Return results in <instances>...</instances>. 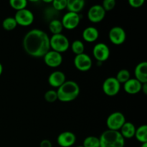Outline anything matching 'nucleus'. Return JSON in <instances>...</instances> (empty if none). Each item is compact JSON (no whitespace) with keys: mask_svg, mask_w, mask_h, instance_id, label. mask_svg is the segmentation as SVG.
<instances>
[{"mask_svg":"<svg viewBox=\"0 0 147 147\" xmlns=\"http://www.w3.org/2000/svg\"><path fill=\"white\" fill-rule=\"evenodd\" d=\"M22 45L26 53L34 57H43L50 50V37L40 29H33L26 33Z\"/></svg>","mask_w":147,"mask_h":147,"instance_id":"1","label":"nucleus"},{"mask_svg":"<svg viewBox=\"0 0 147 147\" xmlns=\"http://www.w3.org/2000/svg\"><path fill=\"white\" fill-rule=\"evenodd\" d=\"M57 100L61 102H70L78 97L80 94V86L73 80H66L57 88Z\"/></svg>","mask_w":147,"mask_h":147,"instance_id":"2","label":"nucleus"},{"mask_svg":"<svg viewBox=\"0 0 147 147\" xmlns=\"http://www.w3.org/2000/svg\"><path fill=\"white\" fill-rule=\"evenodd\" d=\"M100 147H124L125 139L119 131H104L99 137Z\"/></svg>","mask_w":147,"mask_h":147,"instance_id":"3","label":"nucleus"},{"mask_svg":"<svg viewBox=\"0 0 147 147\" xmlns=\"http://www.w3.org/2000/svg\"><path fill=\"white\" fill-rule=\"evenodd\" d=\"M70 45L68 38L62 33L53 34L50 38V49L61 54L67 51L70 47Z\"/></svg>","mask_w":147,"mask_h":147,"instance_id":"4","label":"nucleus"},{"mask_svg":"<svg viewBox=\"0 0 147 147\" xmlns=\"http://www.w3.org/2000/svg\"><path fill=\"white\" fill-rule=\"evenodd\" d=\"M126 117L121 112L116 111L111 113L106 119V125L108 129L113 131H119L126 122Z\"/></svg>","mask_w":147,"mask_h":147,"instance_id":"5","label":"nucleus"},{"mask_svg":"<svg viewBox=\"0 0 147 147\" xmlns=\"http://www.w3.org/2000/svg\"><path fill=\"white\" fill-rule=\"evenodd\" d=\"M102 88L103 93L108 96H114L120 91L121 83L115 77H109L103 81Z\"/></svg>","mask_w":147,"mask_h":147,"instance_id":"6","label":"nucleus"},{"mask_svg":"<svg viewBox=\"0 0 147 147\" xmlns=\"http://www.w3.org/2000/svg\"><path fill=\"white\" fill-rule=\"evenodd\" d=\"M14 18L17 22V25L23 26V27L31 25L34 20L32 11H30V9H27V8L16 11Z\"/></svg>","mask_w":147,"mask_h":147,"instance_id":"7","label":"nucleus"},{"mask_svg":"<svg viewBox=\"0 0 147 147\" xmlns=\"http://www.w3.org/2000/svg\"><path fill=\"white\" fill-rule=\"evenodd\" d=\"M92 52L95 59L100 63L106 61L110 57V49L107 45L103 42H99L95 45Z\"/></svg>","mask_w":147,"mask_h":147,"instance_id":"8","label":"nucleus"},{"mask_svg":"<svg viewBox=\"0 0 147 147\" xmlns=\"http://www.w3.org/2000/svg\"><path fill=\"white\" fill-rule=\"evenodd\" d=\"M93 65L92 59L86 53L76 55L74 58V65L76 69L81 72H86L90 70Z\"/></svg>","mask_w":147,"mask_h":147,"instance_id":"9","label":"nucleus"},{"mask_svg":"<svg viewBox=\"0 0 147 147\" xmlns=\"http://www.w3.org/2000/svg\"><path fill=\"white\" fill-rule=\"evenodd\" d=\"M109 38L111 42L116 45H122L126 39V33L124 29L119 26L112 27L109 32Z\"/></svg>","mask_w":147,"mask_h":147,"instance_id":"10","label":"nucleus"},{"mask_svg":"<svg viewBox=\"0 0 147 147\" xmlns=\"http://www.w3.org/2000/svg\"><path fill=\"white\" fill-rule=\"evenodd\" d=\"M80 22V16L77 13L68 11L62 18L61 22L63 28L68 30H72L76 29L79 25Z\"/></svg>","mask_w":147,"mask_h":147,"instance_id":"11","label":"nucleus"},{"mask_svg":"<svg viewBox=\"0 0 147 147\" xmlns=\"http://www.w3.org/2000/svg\"><path fill=\"white\" fill-rule=\"evenodd\" d=\"M106 13V11L100 4H94L88 11L87 17L91 22L98 23L105 18Z\"/></svg>","mask_w":147,"mask_h":147,"instance_id":"12","label":"nucleus"},{"mask_svg":"<svg viewBox=\"0 0 147 147\" xmlns=\"http://www.w3.org/2000/svg\"><path fill=\"white\" fill-rule=\"evenodd\" d=\"M44 62L47 66L50 67H57L63 63V55L54 50H50L43 57Z\"/></svg>","mask_w":147,"mask_h":147,"instance_id":"13","label":"nucleus"},{"mask_svg":"<svg viewBox=\"0 0 147 147\" xmlns=\"http://www.w3.org/2000/svg\"><path fill=\"white\" fill-rule=\"evenodd\" d=\"M76 142V135L71 131L62 132L57 138V144L61 147H70L75 144Z\"/></svg>","mask_w":147,"mask_h":147,"instance_id":"14","label":"nucleus"},{"mask_svg":"<svg viewBox=\"0 0 147 147\" xmlns=\"http://www.w3.org/2000/svg\"><path fill=\"white\" fill-rule=\"evenodd\" d=\"M66 81L65 75L60 70H55L50 74L48 77V83L52 87L58 88Z\"/></svg>","mask_w":147,"mask_h":147,"instance_id":"15","label":"nucleus"},{"mask_svg":"<svg viewBox=\"0 0 147 147\" xmlns=\"http://www.w3.org/2000/svg\"><path fill=\"white\" fill-rule=\"evenodd\" d=\"M134 76L136 80L141 83H147V62L138 63L134 68Z\"/></svg>","mask_w":147,"mask_h":147,"instance_id":"16","label":"nucleus"},{"mask_svg":"<svg viewBox=\"0 0 147 147\" xmlns=\"http://www.w3.org/2000/svg\"><path fill=\"white\" fill-rule=\"evenodd\" d=\"M123 85L125 92L128 94L135 95L142 91V83L136 78H130L126 83H123Z\"/></svg>","mask_w":147,"mask_h":147,"instance_id":"17","label":"nucleus"},{"mask_svg":"<svg viewBox=\"0 0 147 147\" xmlns=\"http://www.w3.org/2000/svg\"><path fill=\"white\" fill-rule=\"evenodd\" d=\"M83 39L87 42H94L99 37V32L96 27L89 26L84 29L82 33Z\"/></svg>","mask_w":147,"mask_h":147,"instance_id":"18","label":"nucleus"},{"mask_svg":"<svg viewBox=\"0 0 147 147\" xmlns=\"http://www.w3.org/2000/svg\"><path fill=\"white\" fill-rule=\"evenodd\" d=\"M136 126H134V123L131 122H125L124 124L122 126L121 128L120 133L121 136H123L124 139H131V138L134 137L135 132H136Z\"/></svg>","mask_w":147,"mask_h":147,"instance_id":"19","label":"nucleus"},{"mask_svg":"<svg viewBox=\"0 0 147 147\" xmlns=\"http://www.w3.org/2000/svg\"><path fill=\"white\" fill-rule=\"evenodd\" d=\"M84 0H67V7L69 11L79 14L85 7Z\"/></svg>","mask_w":147,"mask_h":147,"instance_id":"20","label":"nucleus"},{"mask_svg":"<svg viewBox=\"0 0 147 147\" xmlns=\"http://www.w3.org/2000/svg\"><path fill=\"white\" fill-rule=\"evenodd\" d=\"M134 136L140 143H147V126L146 124L142 125L136 129Z\"/></svg>","mask_w":147,"mask_h":147,"instance_id":"21","label":"nucleus"},{"mask_svg":"<svg viewBox=\"0 0 147 147\" xmlns=\"http://www.w3.org/2000/svg\"><path fill=\"white\" fill-rule=\"evenodd\" d=\"M49 30L53 34H57L62 33L63 30V26L60 20L57 19L52 20L49 23Z\"/></svg>","mask_w":147,"mask_h":147,"instance_id":"22","label":"nucleus"},{"mask_svg":"<svg viewBox=\"0 0 147 147\" xmlns=\"http://www.w3.org/2000/svg\"><path fill=\"white\" fill-rule=\"evenodd\" d=\"M70 47H71L72 51L73 52L74 54H76V55L82 54V53H84L85 45L81 40H74V41L72 42V44L70 45Z\"/></svg>","mask_w":147,"mask_h":147,"instance_id":"23","label":"nucleus"},{"mask_svg":"<svg viewBox=\"0 0 147 147\" xmlns=\"http://www.w3.org/2000/svg\"><path fill=\"white\" fill-rule=\"evenodd\" d=\"M17 24L15 19L13 17H8L2 22V27L7 31H11L17 27Z\"/></svg>","mask_w":147,"mask_h":147,"instance_id":"24","label":"nucleus"},{"mask_svg":"<svg viewBox=\"0 0 147 147\" xmlns=\"http://www.w3.org/2000/svg\"><path fill=\"white\" fill-rule=\"evenodd\" d=\"M83 147H100L99 138L94 136H87L83 142Z\"/></svg>","mask_w":147,"mask_h":147,"instance_id":"25","label":"nucleus"},{"mask_svg":"<svg viewBox=\"0 0 147 147\" xmlns=\"http://www.w3.org/2000/svg\"><path fill=\"white\" fill-rule=\"evenodd\" d=\"M116 80L121 84V83H125L127 80L131 78L130 72L127 69H121L119 70L115 77Z\"/></svg>","mask_w":147,"mask_h":147,"instance_id":"26","label":"nucleus"},{"mask_svg":"<svg viewBox=\"0 0 147 147\" xmlns=\"http://www.w3.org/2000/svg\"><path fill=\"white\" fill-rule=\"evenodd\" d=\"M9 4L11 8L15 9L16 11L26 9L27 6V0H10Z\"/></svg>","mask_w":147,"mask_h":147,"instance_id":"27","label":"nucleus"},{"mask_svg":"<svg viewBox=\"0 0 147 147\" xmlns=\"http://www.w3.org/2000/svg\"><path fill=\"white\" fill-rule=\"evenodd\" d=\"M53 8L57 11L65 9L67 7V0H53Z\"/></svg>","mask_w":147,"mask_h":147,"instance_id":"28","label":"nucleus"},{"mask_svg":"<svg viewBox=\"0 0 147 147\" xmlns=\"http://www.w3.org/2000/svg\"><path fill=\"white\" fill-rule=\"evenodd\" d=\"M44 98L46 101H47L48 103H53L57 100V91L55 90H47L45 93Z\"/></svg>","mask_w":147,"mask_h":147,"instance_id":"29","label":"nucleus"},{"mask_svg":"<svg viewBox=\"0 0 147 147\" xmlns=\"http://www.w3.org/2000/svg\"><path fill=\"white\" fill-rule=\"evenodd\" d=\"M116 2L115 0H104L102 4V7L106 11H109L112 10L116 7Z\"/></svg>","mask_w":147,"mask_h":147,"instance_id":"30","label":"nucleus"},{"mask_svg":"<svg viewBox=\"0 0 147 147\" xmlns=\"http://www.w3.org/2000/svg\"><path fill=\"white\" fill-rule=\"evenodd\" d=\"M129 4L133 8H140L145 3L144 0H129Z\"/></svg>","mask_w":147,"mask_h":147,"instance_id":"31","label":"nucleus"},{"mask_svg":"<svg viewBox=\"0 0 147 147\" xmlns=\"http://www.w3.org/2000/svg\"><path fill=\"white\" fill-rule=\"evenodd\" d=\"M40 147H53L52 142L48 139H43L40 144Z\"/></svg>","mask_w":147,"mask_h":147,"instance_id":"32","label":"nucleus"},{"mask_svg":"<svg viewBox=\"0 0 147 147\" xmlns=\"http://www.w3.org/2000/svg\"><path fill=\"white\" fill-rule=\"evenodd\" d=\"M142 91L143 92L145 95L147 94V83H144V84H142Z\"/></svg>","mask_w":147,"mask_h":147,"instance_id":"33","label":"nucleus"},{"mask_svg":"<svg viewBox=\"0 0 147 147\" xmlns=\"http://www.w3.org/2000/svg\"><path fill=\"white\" fill-rule=\"evenodd\" d=\"M3 73V65H1V63H0V76H1V75Z\"/></svg>","mask_w":147,"mask_h":147,"instance_id":"34","label":"nucleus"},{"mask_svg":"<svg viewBox=\"0 0 147 147\" xmlns=\"http://www.w3.org/2000/svg\"><path fill=\"white\" fill-rule=\"evenodd\" d=\"M141 147H147V143L142 144V146H141Z\"/></svg>","mask_w":147,"mask_h":147,"instance_id":"35","label":"nucleus"},{"mask_svg":"<svg viewBox=\"0 0 147 147\" xmlns=\"http://www.w3.org/2000/svg\"><path fill=\"white\" fill-rule=\"evenodd\" d=\"M77 147H83V146H77Z\"/></svg>","mask_w":147,"mask_h":147,"instance_id":"36","label":"nucleus"}]
</instances>
